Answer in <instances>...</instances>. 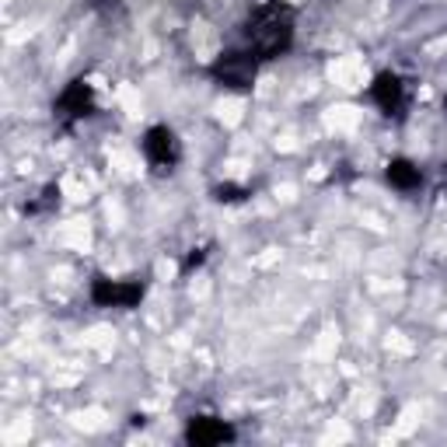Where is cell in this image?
I'll use <instances>...</instances> for the list:
<instances>
[{
  "mask_svg": "<svg viewBox=\"0 0 447 447\" xmlns=\"http://www.w3.org/2000/svg\"><path fill=\"white\" fill-rule=\"evenodd\" d=\"M360 108L357 105H332L329 112H325V126L329 129H336V133H353L357 126H360Z\"/></svg>",
  "mask_w": 447,
  "mask_h": 447,
  "instance_id": "obj_2",
  "label": "cell"
},
{
  "mask_svg": "<svg viewBox=\"0 0 447 447\" xmlns=\"http://www.w3.org/2000/svg\"><path fill=\"white\" fill-rule=\"evenodd\" d=\"M325 441H350V430H346L343 423H332V427L325 430Z\"/></svg>",
  "mask_w": 447,
  "mask_h": 447,
  "instance_id": "obj_15",
  "label": "cell"
},
{
  "mask_svg": "<svg viewBox=\"0 0 447 447\" xmlns=\"http://www.w3.org/2000/svg\"><path fill=\"white\" fill-rule=\"evenodd\" d=\"M84 346H87V350H108V346H112V329H105V325L91 329V332L84 336Z\"/></svg>",
  "mask_w": 447,
  "mask_h": 447,
  "instance_id": "obj_11",
  "label": "cell"
},
{
  "mask_svg": "<svg viewBox=\"0 0 447 447\" xmlns=\"http://www.w3.org/2000/svg\"><path fill=\"white\" fill-rule=\"evenodd\" d=\"M290 3H297V0H290Z\"/></svg>",
  "mask_w": 447,
  "mask_h": 447,
  "instance_id": "obj_19",
  "label": "cell"
},
{
  "mask_svg": "<svg viewBox=\"0 0 447 447\" xmlns=\"http://www.w3.org/2000/svg\"><path fill=\"white\" fill-rule=\"evenodd\" d=\"M73 427L77 430H101L105 427V413L101 409H84V413L73 416Z\"/></svg>",
  "mask_w": 447,
  "mask_h": 447,
  "instance_id": "obj_10",
  "label": "cell"
},
{
  "mask_svg": "<svg viewBox=\"0 0 447 447\" xmlns=\"http://www.w3.org/2000/svg\"><path fill=\"white\" fill-rule=\"evenodd\" d=\"M59 245H63V248H73V252H84V248L91 245V227H87V220H66V224L59 227Z\"/></svg>",
  "mask_w": 447,
  "mask_h": 447,
  "instance_id": "obj_3",
  "label": "cell"
},
{
  "mask_svg": "<svg viewBox=\"0 0 447 447\" xmlns=\"http://www.w3.org/2000/svg\"><path fill=\"white\" fill-rule=\"evenodd\" d=\"M28 437V420H21L17 427H10V430H3V444H21Z\"/></svg>",
  "mask_w": 447,
  "mask_h": 447,
  "instance_id": "obj_13",
  "label": "cell"
},
{
  "mask_svg": "<svg viewBox=\"0 0 447 447\" xmlns=\"http://www.w3.org/2000/svg\"><path fill=\"white\" fill-rule=\"evenodd\" d=\"M217 45H220V42H217V31H213L210 24H203V21H199V24H192V49H196V56H199L203 63H206V59H213Z\"/></svg>",
  "mask_w": 447,
  "mask_h": 447,
  "instance_id": "obj_4",
  "label": "cell"
},
{
  "mask_svg": "<svg viewBox=\"0 0 447 447\" xmlns=\"http://www.w3.org/2000/svg\"><path fill=\"white\" fill-rule=\"evenodd\" d=\"M416 416H420V409H416V406H409V409L402 413V423H399V434H409V430L416 427Z\"/></svg>",
  "mask_w": 447,
  "mask_h": 447,
  "instance_id": "obj_14",
  "label": "cell"
},
{
  "mask_svg": "<svg viewBox=\"0 0 447 447\" xmlns=\"http://www.w3.org/2000/svg\"><path fill=\"white\" fill-rule=\"evenodd\" d=\"M276 259H280V252H273V248H269L266 255H259V259H255V266H273Z\"/></svg>",
  "mask_w": 447,
  "mask_h": 447,
  "instance_id": "obj_18",
  "label": "cell"
},
{
  "mask_svg": "<svg viewBox=\"0 0 447 447\" xmlns=\"http://www.w3.org/2000/svg\"><path fill=\"white\" fill-rule=\"evenodd\" d=\"M112 168H115L119 175H140V157H136L133 150L119 147V150H112Z\"/></svg>",
  "mask_w": 447,
  "mask_h": 447,
  "instance_id": "obj_8",
  "label": "cell"
},
{
  "mask_svg": "<svg viewBox=\"0 0 447 447\" xmlns=\"http://www.w3.org/2000/svg\"><path fill=\"white\" fill-rule=\"evenodd\" d=\"M108 220H112V227H119V220H122V210H119V203H108Z\"/></svg>",
  "mask_w": 447,
  "mask_h": 447,
  "instance_id": "obj_17",
  "label": "cell"
},
{
  "mask_svg": "<svg viewBox=\"0 0 447 447\" xmlns=\"http://www.w3.org/2000/svg\"><path fill=\"white\" fill-rule=\"evenodd\" d=\"M175 276V262L171 259H161L157 262V280H171Z\"/></svg>",
  "mask_w": 447,
  "mask_h": 447,
  "instance_id": "obj_16",
  "label": "cell"
},
{
  "mask_svg": "<svg viewBox=\"0 0 447 447\" xmlns=\"http://www.w3.org/2000/svg\"><path fill=\"white\" fill-rule=\"evenodd\" d=\"M329 77H332V84H339L343 91H357V87L367 84L371 73H367L364 59H357V56H339V59H332Z\"/></svg>",
  "mask_w": 447,
  "mask_h": 447,
  "instance_id": "obj_1",
  "label": "cell"
},
{
  "mask_svg": "<svg viewBox=\"0 0 447 447\" xmlns=\"http://www.w3.org/2000/svg\"><path fill=\"white\" fill-rule=\"evenodd\" d=\"M385 346H388L392 353H413V343H409V339H402V332H392V336L385 339Z\"/></svg>",
  "mask_w": 447,
  "mask_h": 447,
  "instance_id": "obj_12",
  "label": "cell"
},
{
  "mask_svg": "<svg viewBox=\"0 0 447 447\" xmlns=\"http://www.w3.org/2000/svg\"><path fill=\"white\" fill-rule=\"evenodd\" d=\"M115 98H119V105L126 108L129 119H140V115H143V98H140V91H136L133 84H119Z\"/></svg>",
  "mask_w": 447,
  "mask_h": 447,
  "instance_id": "obj_5",
  "label": "cell"
},
{
  "mask_svg": "<svg viewBox=\"0 0 447 447\" xmlns=\"http://www.w3.org/2000/svg\"><path fill=\"white\" fill-rule=\"evenodd\" d=\"M91 178H84V175H66L63 178V196L66 199H73V203H80V199H87L91 196Z\"/></svg>",
  "mask_w": 447,
  "mask_h": 447,
  "instance_id": "obj_7",
  "label": "cell"
},
{
  "mask_svg": "<svg viewBox=\"0 0 447 447\" xmlns=\"http://www.w3.org/2000/svg\"><path fill=\"white\" fill-rule=\"evenodd\" d=\"M336 346H339V332H336V329H325V332L318 336V343H315V357H318V360H332V357H336Z\"/></svg>",
  "mask_w": 447,
  "mask_h": 447,
  "instance_id": "obj_9",
  "label": "cell"
},
{
  "mask_svg": "<svg viewBox=\"0 0 447 447\" xmlns=\"http://www.w3.org/2000/svg\"><path fill=\"white\" fill-rule=\"evenodd\" d=\"M217 115H220L224 126H238L245 119V101L241 98H224V101H217Z\"/></svg>",
  "mask_w": 447,
  "mask_h": 447,
  "instance_id": "obj_6",
  "label": "cell"
}]
</instances>
